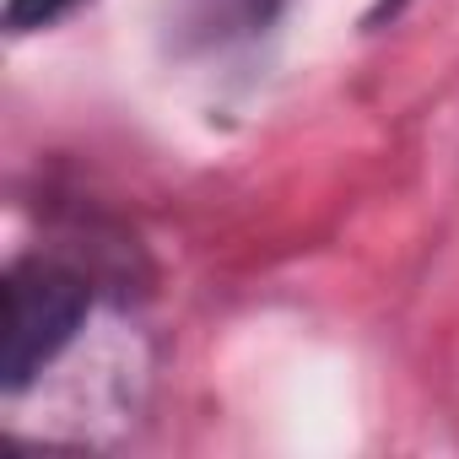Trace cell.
I'll return each mask as SVG.
<instances>
[{
    "mask_svg": "<svg viewBox=\"0 0 459 459\" xmlns=\"http://www.w3.org/2000/svg\"><path fill=\"white\" fill-rule=\"evenodd\" d=\"M87 314V287L44 260H28L6 276V335H0V384L28 389Z\"/></svg>",
    "mask_w": 459,
    "mask_h": 459,
    "instance_id": "6da1fadb",
    "label": "cell"
},
{
    "mask_svg": "<svg viewBox=\"0 0 459 459\" xmlns=\"http://www.w3.org/2000/svg\"><path fill=\"white\" fill-rule=\"evenodd\" d=\"M65 6H71V0H6V28H17V33L44 28V22H55Z\"/></svg>",
    "mask_w": 459,
    "mask_h": 459,
    "instance_id": "7a4b0ae2",
    "label": "cell"
}]
</instances>
